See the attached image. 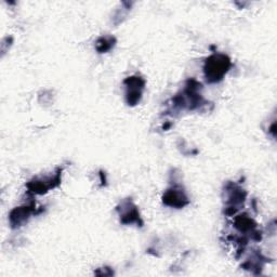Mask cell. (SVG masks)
Returning <instances> with one entry per match:
<instances>
[{"mask_svg":"<svg viewBox=\"0 0 277 277\" xmlns=\"http://www.w3.org/2000/svg\"><path fill=\"white\" fill-rule=\"evenodd\" d=\"M164 203L170 207L182 208L188 204V198L186 197L183 190L178 187H173L167 190L163 197Z\"/></svg>","mask_w":277,"mask_h":277,"instance_id":"3","label":"cell"},{"mask_svg":"<svg viewBox=\"0 0 277 277\" xmlns=\"http://www.w3.org/2000/svg\"><path fill=\"white\" fill-rule=\"evenodd\" d=\"M31 213L32 211L30 207L16 208L10 214V222L13 225V228H15V226H21L22 223L25 222V221L29 219Z\"/></svg>","mask_w":277,"mask_h":277,"instance_id":"4","label":"cell"},{"mask_svg":"<svg viewBox=\"0 0 277 277\" xmlns=\"http://www.w3.org/2000/svg\"><path fill=\"white\" fill-rule=\"evenodd\" d=\"M235 226L241 232L251 231L254 228L253 221L250 218H248L247 215H240V217H237L235 220Z\"/></svg>","mask_w":277,"mask_h":277,"instance_id":"7","label":"cell"},{"mask_svg":"<svg viewBox=\"0 0 277 277\" xmlns=\"http://www.w3.org/2000/svg\"><path fill=\"white\" fill-rule=\"evenodd\" d=\"M115 45V38L114 37H109V36H105V37H101L99 38V40L97 41V50L100 53L106 52L108 50L112 49Z\"/></svg>","mask_w":277,"mask_h":277,"instance_id":"6","label":"cell"},{"mask_svg":"<svg viewBox=\"0 0 277 277\" xmlns=\"http://www.w3.org/2000/svg\"><path fill=\"white\" fill-rule=\"evenodd\" d=\"M127 209L120 214V220L123 223L129 224L134 222H138L140 220V215H138V210L135 206H131V203L126 202Z\"/></svg>","mask_w":277,"mask_h":277,"instance_id":"5","label":"cell"},{"mask_svg":"<svg viewBox=\"0 0 277 277\" xmlns=\"http://www.w3.org/2000/svg\"><path fill=\"white\" fill-rule=\"evenodd\" d=\"M231 68V61L224 54H213L206 60L204 71L209 82H218L223 79Z\"/></svg>","mask_w":277,"mask_h":277,"instance_id":"1","label":"cell"},{"mask_svg":"<svg viewBox=\"0 0 277 277\" xmlns=\"http://www.w3.org/2000/svg\"><path fill=\"white\" fill-rule=\"evenodd\" d=\"M125 85L127 87L126 99L127 103L129 105H136L140 102L142 97V91L145 86V82L140 77H129L125 80Z\"/></svg>","mask_w":277,"mask_h":277,"instance_id":"2","label":"cell"}]
</instances>
